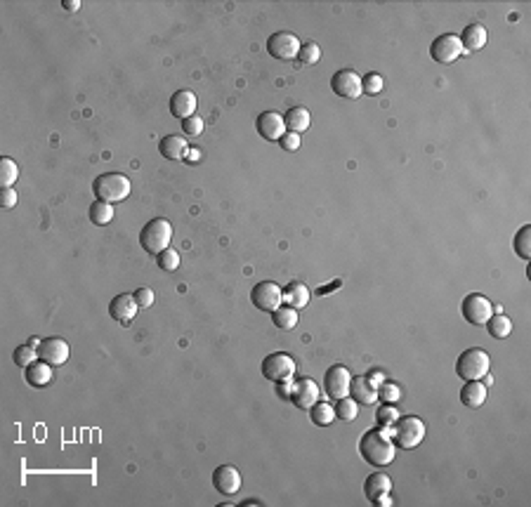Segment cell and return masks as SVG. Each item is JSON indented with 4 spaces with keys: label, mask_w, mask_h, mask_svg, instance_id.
<instances>
[{
    "label": "cell",
    "mask_w": 531,
    "mask_h": 507,
    "mask_svg": "<svg viewBox=\"0 0 531 507\" xmlns=\"http://www.w3.org/2000/svg\"><path fill=\"white\" fill-rule=\"evenodd\" d=\"M171 114L175 118L186 121L196 116V95L191 90H177L171 97Z\"/></svg>",
    "instance_id": "18"
},
{
    "label": "cell",
    "mask_w": 531,
    "mask_h": 507,
    "mask_svg": "<svg viewBox=\"0 0 531 507\" xmlns=\"http://www.w3.org/2000/svg\"><path fill=\"white\" fill-rule=\"evenodd\" d=\"M491 371V359L482 347H470L456 359V375L460 380H482Z\"/></svg>",
    "instance_id": "4"
},
{
    "label": "cell",
    "mask_w": 531,
    "mask_h": 507,
    "mask_svg": "<svg viewBox=\"0 0 531 507\" xmlns=\"http://www.w3.org/2000/svg\"><path fill=\"white\" fill-rule=\"evenodd\" d=\"M213 486L218 493L223 495H234L238 493V488H241V472H238L234 465H218L213 472Z\"/></svg>",
    "instance_id": "15"
},
{
    "label": "cell",
    "mask_w": 531,
    "mask_h": 507,
    "mask_svg": "<svg viewBox=\"0 0 531 507\" xmlns=\"http://www.w3.org/2000/svg\"><path fill=\"white\" fill-rule=\"evenodd\" d=\"M399 399H401L399 384H394V382H383L381 387H378V401H383V404H397Z\"/></svg>",
    "instance_id": "38"
},
{
    "label": "cell",
    "mask_w": 531,
    "mask_h": 507,
    "mask_svg": "<svg viewBox=\"0 0 531 507\" xmlns=\"http://www.w3.org/2000/svg\"><path fill=\"white\" fill-rule=\"evenodd\" d=\"M349 387H352V375H349L347 366L336 364L326 371L324 375V389L331 399H342V396H349Z\"/></svg>",
    "instance_id": "11"
},
{
    "label": "cell",
    "mask_w": 531,
    "mask_h": 507,
    "mask_svg": "<svg viewBox=\"0 0 531 507\" xmlns=\"http://www.w3.org/2000/svg\"><path fill=\"white\" fill-rule=\"evenodd\" d=\"M173 243V224L166 217H154L139 231V246L149 255H161Z\"/></svg>",
    "instance_id": "2"
},
{
    "label": "cell",
    "mask_w": 531,
    "mask_h": 507,
    "mask_svg": "<svg viewBox=\"0 0 531 507\" xmlns=\"http://www.w3.org/2000/svg\"><path fill=\"white\" fill-rule=\"evenodd\" d=\"M38 354L45 364L52 366V368H60V366H64L69 361L71 347H69V342L62 340V337H45V340H40V345H38Z\"/></svg>",
    "instance_id": "13"
},
{
    "label": "cell",
    "mask_w": 531,
    "mask_h": 507,
    "mask_svg": "<svg viewBox=\"0 0 531 507\" xmlns=\"http://www.w3.org/2000/svg\"><path fill=\"white\" fill-rule=\"evenodd\" d=\"M92 191H95L97 201H104V203H121L130 196L132 191V184L125 175L121 172H104L92 182Z\"/></svg>",
    "instance_id": "3"
},
{
    "label": "cell",
    "mask_w": 531,
    "mask_h": 507,
    "mask_svg": "<svg viewBox=\"0 0 531 507\" xmlns=\"http://www.w3.org/2000/svg\"><path fill=\"white\" fill-rule=\"evenodd\" d=\"M114 220V206L112 203H104V201H95L90 206V222L97 224V226H104Z\"/></svg>",
    "instance_id": "31"
},
{
    "label": "cell",
    "mask_w": 531,
    "mask_h": 507,
    "mask_svg": "<svg viewBox=\"0 0 531 507\" xmlns=\"http://www.w3.org/2000/svg\"><path fill=\"white\" fill-rule=\"evenodd\" d=\"M40 359V354H38V347H33L31 342L28 345H19L15 349V354H12V361L19 368H28L31 364H36V361Z\"/></svg>",
    "instance_id": "34"
},
{
    "label": "cell",
    "mask_w": 531,
    "mask_h": 507,
    "mask_svg": "<svg viewBox=\"0 0 531 507\" xmlns=\"http://www.w3.org/2000/svg\"><path fill=\"white\" fill-rule=\"evenodd\" d=\"M366 380H369L373 387H381V384L385 382V375H383L381 371H371L369 375H366Z\"/></svg>",
    "instance_id": "45"
},
{
    "label": "cell",
    "mask_w": 531,
    "mask_h": 507,
    "mask_svg": "<svg viewBox=\"0 0 531 507\" xmlns=\"http://www.w3.org/2000/svg\"><path fill=\"white\" fill-rule=\"evenodd\" d=\"M0 206L3 208H15L17 206V191L12 189V186H8V189L0 191Z\"/></svg>",
    "instance_id": "43"
},
{
    "label": "cell",
    "mask_w": 531,
    "mask_h": 507,
    "mask_svg": "<svg viewBox=\"0 0 531 507\" xmlns=\"http://www.w3.org/2000/svg\"><path fill=\"white\" fill-rule=\"evenodd\" d=\"M361 87H364V95H381L385 80L381 73H366L364 78H361Z\"/></svg>",
    "instance_id": "39"
},
{
    "label": "cell",
    "mask_w": 531,
    "mask_h": 507,
    "mask_svg": "<svg viewBox=\"0 0 531 507\" xmlns=\"http://www.w3.org/2000/svg\"><path fill=\"white\" fill-rule=\"evenodd\" d=\"M430 57L437 64H453L463 57V45H460V38L456 33H444V36L435 38L433 45H430Z\"/></svg>",
    "instance_id": "9"
},
{
    "label": "cell",
    "mask_w": 531,
    "mask_h": 507,
    "mask_svg": "<svg viewBox=\"0 0 531 507\" xmlns=\"http://www.w3.org/2000/svg\"><path fill=\"white\" fill-rule=\"evenodd\" d=\"M309 418L317 427H329L336 423V406L329 401H317V404L309 409Z\"/></svg>",
    "instance_id": "27"
},
{
    "label": "cell",
    "mask_w": 531,
    "mask_h": 507,
    "mask_svg": "<svg viewBox=\"0 0 531 507\" xmlns=\"http://www.w3.org/2000/svg\"><path fill=\"white\" fill-rule=\"evenodd\" d=\"M17 179H19V166H17V161L3 156V159H0V186L8 189V186H12L17 182Z\"/></svg>",
    "instance_id": "32"
},
{
    "label": "cell",
    "mask_w": 531,
    "mask_h": 507,
    "mask_svg": "<svg viewBox=\"0 0 531 507\" xmlns=\"http://www.w3.org/2000/svg\"><path fill=\"white\" fill-rule=\"evenodd\" d=\"M295 359L286 352H274L262 361V375L270 382H284L295 375Z\"/></svg>",
    "instance_id": "6"
},
{
    "label": "cell",
    "mask_w": 531,
    "mask_h": 507,
    "mask_svg": "<svg viewBox=\"0 0 531 507\" xmlns=\"http://www.w3.org/2000/svg\"><path fill=\"white\" fill-rule=\"evenodd\" d=\"M359 453L373 468H385V465L394 463L397 444L390 436H385L381 429H369L359 439Z\"/></svg>",
    "instance_id": "1"
},
{
    "label": "cell",
    "mask_w": 531,
    "mask_h": 507,
    "mask_svg": "<svg viewBox=\"0 0 531 507\" xmlns=\"http://www.w3.org/2000/svg\"><path fill=\"white\" fill-rule=\"evenodd\" d=\"M376 420H378V427H392V425L399 420V411L394 409V404H385L376 411Z\"/></svg>",
    "instance_id": "37"
},
{
    "label": "cell",
    "mask_w": 531,
    "mask_h": 507,
    "mask_svg": "<svg viewBox=\"0 0 531 507\" xmlns=\"http://www.w3.org/2000/svg\"><path fill=\"white\" fill-rule=\"evenodd\" d=\"M484 326H487L489 335L496 337V340H503V337L512 333V321L505 317V314H491V319H489Z\"/></svg>",
    "instance_id": "29"
},
{
    "label": "cell",
    "mask_w": 531,
    "mask_h": 507,
    "mask_svg": "<svg viewBox=\"0 0 531 507\" xmlns=\"http://www.w3.org/2000/svg\"><path fill=\"white\" fill-rule=\"evenodd\" d=\"M203 127H206V123H203L201 116H191V118L182 121V130L186 137H198L203 132Z\"/></svg>",
    "instance_id": "40"
},
{
    "label": "cell",
    "mask_w": 531,
    "mask_h": 507,
    "mask_svg": "<svg viewBox=\"0 0 531 507\" xmlns=\"http://www.w3.org/2000/svg\"><path fill=\"white\" fill-rule=\"evenodd\" d=\"M284 305L293 307V310H305L309 305V288L300 281H290L284 288Z\"/></svg>",
    "instance_id": "24"
},
{
    "label": "cell",
    "mask_w": 531,
    "mask_h": 507,
    "mask_svg": "<svg viewBox=\"0 0 531 507\" xmlns=\"http://www.w3.org/2000/svg\"><path fill=\"white\" fill-rule=\"evenodd\" d=\"M333 406H336V418H338V420H342V423L357 420V416H359V404L352 399V396H342V399H338Z\"/></svg>",
    "instance_id": "30"
},
{
    "label": "cell",
    "mask_w": 531,
    "mask_h": 507,
    "mask_svg": "<svg viewBox=\"0 0 531 507\" xmlns=\"http://www.w3.org/2000/svg\"><path fill=\"white\" fill-rule=\"evenodd\" d=\"M156 262H159V267L163 272L173 274V272H177V267H180V253L175 248H166L161 255H156Z\"/></svg>",
    "instance_id": "36"
},
{
    "label": "cell",
    "mask_w": 531,
    "mask_h": 507,
    "mask_svg": "<svg viewBox=\"0 0 531 507\" xmlns=\"http://www.w3.org/2000/svg\"><path fill=\"white\" fill-rule=\"evenodd\" d=\"M277 392H279V396H281L284 401H290V389H293V377L290 380H284V382H277Z\"/></svg>",
    "instance_id": "44"
},
{
    "label": "cell",
    "mask_w": 531,
    "mask_h": 507,
    "mask_svg": "<svg viewBox=\"0 0 531 507\" xmlns=\"http://www.w3.org/2000/svg\"><path fill=\"white\" fill-rule=\"evenodd\" d=\"M487 394L489 389L482 380H470L460 389V401H463V406H468V409H480V406H484V401H487Z\"/></svg>",
    "instance_id": "21"
},
{
    "label": "cell",
    "mask_w": 531,
    "mask_h": 507,
    "mask_svg": "<svg viewBox=\"0 0 531 507\" xmlns=\"http://www.w3.org/2000/svg\"><path fill=\"white\" fill-rule=\"evenodd\" d=\"M319 384L312 380V377H300V380L293 382V389H290V404L295 409L309 411L314 404L319 401Z\"/></svg>",
    "instance_id": "14"
},
{
    "label": "cell",
    "mask_w": 531,
    "mask_h": 507,
    "mask_svg": "<svg viewBox=\"0 0 531 507\" xmlns=\"http://www.w3.org/2000/svg\"><path fill=\"white\" fill-rule=\"evenodd\" d=\"M139 310L137 300L132 293H121L116 295L112 300V305H109V314H112V319H116V321L121 323H128L130 319H135V314Z\"/></svg>",
    "instance_id": "17"
},
{
    "label": "cell",
    "mask_w": 531,
    "mask_h": 507,
    "mask_svg": "<svg viewBox=\"0 0 531 507\" xmlns=\"http://www.w3.org/2000/svg\"><path fill=\"white\" fill-rule=\"evenodd\" d=\"M279 147L284 151H297L300 149V135H297V132H286V135L279 139Z\"/></svg>",
    "instance_id": "42"
},
{
    "label": "cell",
    "mask_w": 531,
    "mask_h": 507,
    "mask_svg": "<svg viewBox=\"0 0 531 507\" xmlns=\"http://www.w3.org/2000/svg\"><path fill=\"white\" fill-rule=\"evenodd\" d=\"M349 396H352L359 406H373V404H378V387H373V384L366 380V375L352 377Z\"/></svg>",
    "instance_id": "19"
},
{
    "label": "cell",
    "mask_w": 531,
    "mask_h": 507,
    "mask_svg": "<svg viewBox=\"0 0 531 507\" xmlns=\"http://www.w3.org/2000/svg\"><path fill=\"white\" fill-rule=\"evenodd\" d=\"M425 439V423L420 420L418 416H399V420L394 423V434L392 441L404 451H411V448H418Z\"/></svg>",
    "instance_id": "5"
},
{
    "label": "cell",
    "mask_w": 531,
    "mask_h": 507,
    "mask_svg": "<svg viewBox=\"0 0 531 507\" xmlns=\"http://www.w3.org/2000/svg\"><path fill=\"white\" fill-rule=\"evenodd\" d=\"M319 60H322V48H319L317 43H312V40L302 43L300 52H297V64H300V66H314Z\"/></svg>",
    "instance_id": "35"
},
{
    "label": "cell",
    "mask_w": 531,
    "mask_h": 507,
    "mask_svg": "<svg viewBox=\"0 0 531 507\" xmlns=\"http://www.w3.org/2000/svg\"><path fill=\"white\" fill-rule=\"evenodd\" d=\"M132 295H135L139 310H147V307L154 305V290H151V288H137Z\"/></svg>",
    "instance_id": "41"
},
{
    "label": "cell",
    "mask_w": 531,
    "mask_h": 507,
    "mask_svg": "<svg viewBox=\"0 0 531 507\" xmlns=\"http://www.w3.org/2000/svg\"><path fill=\"white\" fill-rule=\"evenodd\" d=\"M255 127H258V135L265 139V142H279L286 132V121L284 116L279 112H262L258 116V123H255Z\"/></svg>",
    "instance_id": "16"
},
{
    "label": "cell",
    "mask_w": 531,
    "mask_h": 507,
    "mask_svg": "<svg viewBox=\"0 0 531 507\" xmlns=\"http://www.w3.org/2000/svg\"><path fill=\"white\" fill-rule=\"evenodd\" d=\"M198 159H201V151L189 147V151H186V156H184V163H198Z\"/></svg>",
    "instance_id": "46"
},
{
    "label": "cell",
    "mask_w": 531,
    "mask_h": 507,
    "mask_svg": "<svg viewBox=\"0 0 531 507\" xmlns=\"http://www.w3.org/2000/svg\"><path fill=\"white\" fill-rule=\"evenodd\" d=\"M373 505H376V507H390V505H392V498H390V493H383L381 498L373 500Z\"/></svg>",
    "instance_id": "47"
},
{
    "label": "cell",
    "mask_w": 531,
    "mask_h": 507,
    "mask_svg": "<svg viewBox=\"0 0 531 507\" xmlns=\"http://www.w3.org/2000/svg\"><path fill=\"white\" fill-rule=\"evenodd\" d=\"M272 321L279 330H293L297 321H300V314H297V310H293V307L281 305L279 310L272 312Z\"/></svg>",
    "instance_id": "28"
},
{
    "label": "cell",
    "mask_w": 531,
    "mask_h": 507,
    "mask_svg": "<svg viewBox=\"0 0 531 507\" xmlns=\"http://www.w3.org/2000/svg\"><path fill=\"white\" fill-rule=\"evenodd\" d=\"M284 121H286V130L300 135V132H305L309 123H312V116H309L305 107H290L288 112H286Z\"/></svg>",
    "instance_id": "25"
},
{
    "label": "cell",
    "mask_w": 531,
    "mask_h": 507,
    "mask_svg": "<svg viewBox=\"0 0 531 507\" xmlns=\"http://www.w3.org/2000/svg\"><path fill=\"white\" fill-rule=\"evenodd\" d=\"M250 300L258 307L260 312H274L284 305V288L277 285L274 281H260L258 285H253L250 290Z\"/></svg>",
    "instance_id": "8"
},
{
    "label": "cell",
    "mask_w": 531,
    "mask_h": 507,
    "mask_svg": "<svg viewBox=\"0 0 531 507\" xmlns=\"http://www.w3.org/2000/svg\"><path fill=\"white\" fill-rule=\"evenodd\" d=\"M458 38H460V45H463V52H477L487 45L489 33L482 24H470L463 28V36Z\"/></svg>",
    "instance_id": "23"
},
{
    "label": "cell",
    "mask_w": 531,
    "mask_h": 507,
    "mask_svg": "<svg viewBox=\"0 0 531 507\" xmlns=\"http://www.w3.org/2000/svg\"><path fill=\"white\" fill-rule=\"evenodd\" d=\"M331 87L338 97L342 99H359L364 95V87H361V75L352 69H340V71L333 73L331 78Z\"/></svg>",
    "instance_id": "12"
},
{
    "label": "cell",
    "mask_w": 531,
    "mask_h": 507,
    "mask_svg": "<svg viewBox=\"0 0 531 507\" xmlns=\"http://www.w3.org/2000/svg\"><path fill=\"white\" fill-rule=\"evenodd\" d=\"M159 151L168 161H184L186 151H189V142L180 135H166L159 142Z\"/></svg>",
    "instance_id": "20"
},
{
    "label": "cell",
    "mask_w": 531,
    "mask_h": 507,
    "mask_svg": "<svg viewBox=\"0 0 531 507\" xmlns=\"http://www.w3.org/2000/svg\"><path fill=\"white\" fill-rule=\"evenodd\" d=\"M62 8L67 10V12H76V10H80V3L78 0H64Z\"/></svg>",
    "instance_id": "48"
},
{
    "label": "cell",
    "mask_w": 531,
    "mask_h": 507,
    "mask_svg": "<svg viewBox=\"0 0 531 507\" xmlns=\"http://www.w3.org/2000/svg\"><path fill=\"white\" fill-rule=\"evenodd\" d=\"M390 491H392V479H390L388 474H383V472H376V474H371L369 479L364 481V493L371 503L376 498H381L383 493H390Z\"/></svg>",
    "instance_id": "26"
},
{
    "label": "cell",
    "mask_w": 531,
    "mask_h": 507,
    "mask_svg": "<svg viewBox=\"0 0 531 507\" xmlns=\"http://www.w3.org/2000/svg\"><path fill=\"white\" fill-rule=\"evenodd\" d=\"M512 248L522 260L531 258V224H524L522 229L517 231V236L512 238Z\"/></svg>",
    "instance_id": "33"
},
{
    "label": "cell",
    "mask_w": 531,
    "mask_h": 507,
    "mask_svg": "<svg viewBox=\"0 0 531 507\" xmlns=\"http://www.w3.org/2000/svg\"><path fill=\"white\" fill-rule=\"evenodd\" d=\"M52 366L45 364L43 359H38L36 364H31L28 368H24V377L26 382L31 384L33 389H40V387H48V384L52 382Z\"/></svg>",
    "instance_id": "22"
},
{
    "label": "cell",
    "mask_w": 531,
    "mask_h": 507,
    "mask_svg": "<svg viewBox=\"0 0 531 507\" xmlns=\"http://www.w3.org/2000/svg\"><path fill=\"white\" fill-rule=\"evenodd\" d=\"M460 312H463V317H465V321L468 323L484 326L489 319H491L494 305L482 293H470V295H465L463 305H460Z\"/></svg>",
    "instance_id": "10"
},
{
    "label": "cell",
    "mask_w": 531,
    "mask_h": 507,
    "mask_svg": "<svg viewBox=\"0 0 531 507\" xmlns=\"http://www.w3.org/2000/svg\"><path fill=\"white\" fill-rule=\"evenodd\" d=\"M302 43L295 33L290 31H277L267 38V52L279 62H290V60H297V52H300Z\"/></svg>",
    "instance_id": "7"
}]
</instances>
